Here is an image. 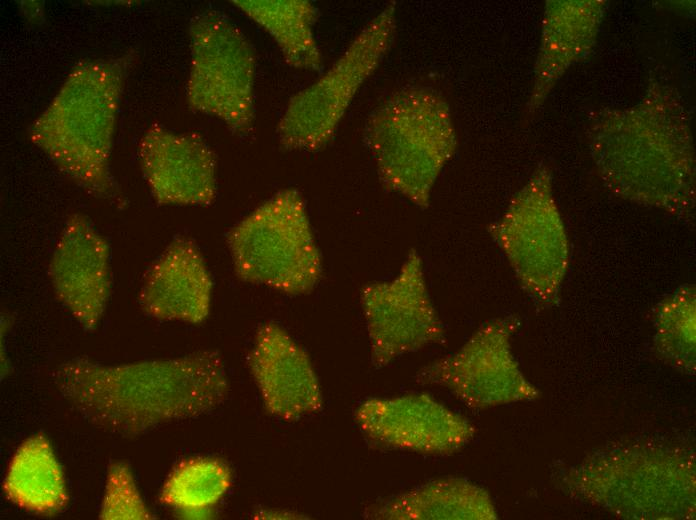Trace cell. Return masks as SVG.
I'll list each match as a JSON object with an SVG mask.
<instances>
[{"label": "cell", "mask_w": 696, "mask_h": 520, "mask_svg": "<svg viewBox=\"0 0 696 520\" xmlns=\"http://www.w3.org/2000/svg\"><path fill=\"white\" fill-rule=\"evenodd\" d=\"M53 377L63 399L86 422L129 438L208 413L229 393L222 358L210 350L116 365L75 357Z\"/></svg>", "instance_id": "6da1fadb"}, {"label": "cell", "mask_w": 696, "mask_h": 520, "mask_svg": "<svg viewBox=\"0 0 696 520\" xmlns=\"http://www.w3.org/2000/svg\"><path fill=\"white\" fill-rule=\"evenodd\" d=\"M687 116L677 91L658 81L634 107L597 113L589 137L608 187L675 215L691 214L695 158Z\"/></svg>", "instance_id": "7a4b0ae2"}, {"label": "cell", "mask_w": 696, "mask_h": 520, "mask_svg": "<svg viewBox=\"0 0 696 520\" xmlns=\"http://www.w3.org/2000/svg\"><path fill=\"white\" fill-rule=\"evenodd\" d=\"M130 55L83 61L29 129L30 141L88 194L117 200L110 156Z\"/></svg>", "instance_id": "3957f363"}, {"label": "cell", "mask_w": 696, "mask_h": 520, "mask_svg": "<svg viewBox=\"0 0 696 520\" xmlns=\"http://www.w3.org/2000/svg\"><path fill=\"white\" fill-rule=\"evenodd\" d=\"M364 142L382 185L426 209L436 180L457 149L450 105L432 87L400 88L369 114Z\"/></svg>", "instance_id": "277c9868"}, {"label": "cell", "mask_w": 696, "mask_h": 520, "mask_svg": "<svg viewBox=\"0 0 696 520\" xmlns=\"http://www.w3.org/2000/svg\"><path fill=\"white\" fill-rule=\"evenodd\" d=\"M237 277L286 294L312 291L322 274L305 201L296 189L277 192L227 235Z\"/></svg>", "instance_id": "5b68a950"}, {"label": "cell", "mask_w": 696, "mask_h": 520, "mask_svg": "<svg viewBox=\"0 0 696 520\" xmlns=\"http://www.w3.org/2000/svg\"><path fill=\"white\" fill-rule=\"evenodd\" d=\"M396 30L397 5L392 1L362 28L325 74L289 100L276 130L284 149L313 152L331 141L355 95L392 47Z\"/></svg>", "instance_id": "8992f818"}, {"label": "cell", "mask_w": 696, "mask_h": 520, "mask_svg": "<svg viewBox=\"0 0 696 520\" xmlns=\"http://www.w3.org/2000/svg\"><path fill=\"white\" fill-rule=\"evenodd\" d=\"M189 107L248 135L255 121V57L240 29L224 14L205 10L189 24Z\"/></svg>", "instance_id": "52a82bcc"}, {"label": "cell", "mask_w": 696, "mask_h": 520, "mask_svg": "<svg viewBox=\"0 0 696 520\" xmlns=\"http://www.w3.org/2000/svg\"><path fill=\"white\" fill-rule=\"evenodd\" d=\"M489 232L523 289L540 303L555 301L568 267L569 243L549 170L533 174Z\"/></svg>", "instance_id": "ba28073f"}, {"label": "cell", "mask_w": 696, "mask_h": 520, "mask_svg": "<svg viewBox=\"0 0 696 520\" xmlns=\"http://www.w3.org/2000/svg\"><path fill=\"white\" fill-rule=\"evenodd\" d=\"M361 304L374 366L443 341V328L428 293L423 261L412 250L391 280L366 285Z\"/></svg>", "instance_id": "9c48e42d"}, {"label": "cell", "mask_w": 696, "mask_h": 520, "mask_svg": "<svg viewBox=\"0 0 696 520\" xmlns=\"http://www.w3.org/2000/svg\"><path fill=\"white\" fill-rule=\"evenodd\" d=\"M512 326L508 320L486 324L457 352L423 367L417 382L444 387L474 408L535 397L511 352Z\"/></svg>", "instance_id": "30bf717a"}, {"label": "cell", "mask_w": 696, "mask_h": 520, "mask_svg": "<svg viewBox=\"0 0 696 520\" xmlns=\"http://www.w3.org/2000/svg\"><path fill=\"white\" fill-rule=\"evenodd\" d=\"M355 420L379 444L429 455L458 451L474 434L467 419L427 394L365 400Z\"/></svg>", "instance_id": "8fae6325"}, {"label": "cell", "mask_w": 696, "mask_h": 520, "mask_svg": "<svg viewBox=\"0 0 696 520\" xmlns=\"http://www.w3.org/2000/svg\"><path fill=\"white\" fill-rule=\"evenodd\" d=\"M48 275L59 302L85 330H95L111 294L110 247L85 215L66 220Z\"/></svg>", "instance_id": "7c38bea8"}, {"label": "cell", "mask_w": 696, "mask_h": 520, "mask_svg": "<svg viewBox=\"0 0 696 520\" xmlns=\"http://www.w3.org/2000/svg\"><path fill=\"white\" fill-rule=\"evenodd\" d=\"M143 177L159 206H209L217 195V160L204 139L153 123L138 145Z\"/></svg>", "instance_id": "4fadbf2b"}, {"label": "cell", "mask_w": 696, "mask_h": 520, "mask_svg": "<svg viewBox=\"0 0 696 520\" xmlns=\"http://www.w3.org/2000/svg\"><path fill=\"white\" fill-rule=\"evenodd\" d=\"M248 366L272 415L298 419L321 409L322 392L308 354L279 325H260Z\"/></svg>", "instance_id": "5bb4252c"}, {"label": "cell", "mask_w": 696, "mask_h": 520, "mask_svg": "<svg viewBox=\"0 0 696 520\" xmlns=\"http://www.w3.org/2000/svg\"><path fill=\"white\" fill-rule=\"evenodd\" d=\"M213 281L196 243L176 237L146 271L138 302L149 317L189 324L209 315Z\"/></svg>", "instance_id": "9a60e30c"}, {"label": "cell", "mask_w": 696, "mask_h": 520, "mask_svg": "<svg viewBox=\"0 0 696 520\" xmlns=\"http://www.w3.org/2000/svg\"><path fill=\"white\" fill-rule=\"evenodd\" d=\"M605 1H547L533 87L526 105L532 114L562 74L594 46Z\"/></svg>", "instance_id": "2e32d148"}, {"label": "cell", "mask_w": 696, "mask_h": 520, "mask_svg": "<svg viewBox=\"0 0 696 520\" xmlns=\"http://www.w3.org/2000/svg\"><path fill=\"white\" fill-rule=\"evenodd\" d=\"M366 517L381 520L495 519L482 488L461 478H443L371 506Z\"/></svg>", "instance_id": "e0dca14e"}, {"label": "cell", "mask_w": 696, "mask_h": 520, "mask_svg": "<svg viewBox=\"0 0 696 520\" xmlns=\"http://www.w3.org/2000/svg\"><path fill=\"white\" fill-rule=\"evenodd\" d=\"M3 493L11 503L34 514L54 515L65 509L66 480L44 435H32L17 447L5 473Z\"/></svg>", "instance_id": "ac0fdd59"}, {"label": "cell", "mask_w": 696, "mask_h": 520, "mask_svg": "<svg viewBox=\"0 0 696 520\" xmlns=\"http://www.w3.org/2000/svg\"><path fill=\"white\" fill-rule=\"evenodd\" d=\"M232 3L263 27L275 40L286 63L318 71L322 54L313 26L318 10L306 0H236Z\"/></svg>", "instance_id": "d6986e66"}, {"label": "cell", "mask_w": 696, "mask_h": 520, "mask_svg": "<svg viewBox=\"0 0 696 520\" xmlns=\"http://www.w3.org/2000/svg\"><path fill=\"white\" fill-rule=\"evenodd\" d=\"M230 486L231 472L225 463L213 458H190L167 476L159 500L186 514H195L214 506Z\"/></svg>", "instance_id": "ffe728a7"}, {"label": "cell", "mask_w": 696, "mask_h": 520, "mask_svg": "<svg viewBox=\"0 0 696 520\" xmlns=\"http://www.w3.org/2000/svg\"><path fill=\"white\" fill-rule=\"evenodd\" d=\"M695 294L692 287H682L669 297L658 314V349L673 363H694Z\"/></svg>", "instance_id": "44dd1931"}, {"label": "cell", "mask_w": 696, "mask_h": 520, "mask_svg": "<svg viewBox=\"0 0 696 520\" xmlns=\"http://www.w3.org/2000/svg\"><path fill=\"white\" fill-rule=\"evenodd\" d=\"M99 518L103 520H150L153 515L136 485L130 466L124 461L109 465Z\"/></svg>", "instance_id": "7402d4cb"}]
</instances>
